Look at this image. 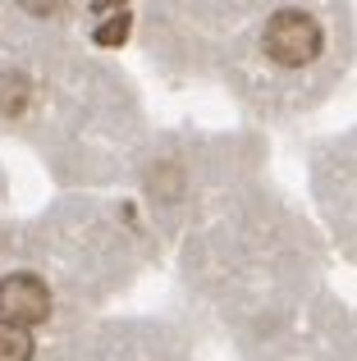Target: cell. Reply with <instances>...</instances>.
Returning a JSON list of instances; mask_svg holds the SVG:
<instances>
[{"label":"cell","instance_id":"obj_2","mask_svg":"<svg viewBox=\"0 0 357 361\" xmlns=\"http://www.w3.org/2000/svg\"><path fill=\"white\" fill-rule=\"evenodd\" d=\"M46 316H51V288L37 274H9V279H0V320L32 329Z\"/></svg>","mask_w":357,"mask_h":361},{"label":"cell","instance_id":"obj_3","mask_svg":"<svg viewBox=\"0 0 357 361\" xmlns=\"http://www.w3.org/2000/svg\"><path fill=\"white\" fill-rule=\"evenodd\" d=\"M0 361H32V334H28V325L0 320Z\"/></svg>","mask_w":357,"mask_h":361},{"label":"cell","instance_id":"obj_4","mask_svg":"<svg viewBox=\"0 0 357 361\" xmlns=\"http://www.w3.org/2000/svg\"><path fill=\"white\" fill-rule=\"evenodd\" d=\"M128 23H133L128 14H119V18H110V23H101V27H97V42H101V46H115V42H124Z\"/></svg>","mask_w":357,"mask_h":361},{"label":"cell","instance_id":"obj_5","mask_svg":"<svg viewBox=\"0 0 357 361\" xmlns=\"http://www.w3.org/2000/svg\"><path fill=\"white\" fill-rule=\"evenodd\" d=\"M18 5H23L28 14H55V9H60L64 0H18Z\"/></svg>","mask_w":357,"mask_h":361},{"label":"cell","instance_id":"obj_1","mask_svg":"<svg viewBox=\"0 0 357 361\" xmlns=\"http://www.w3.org/2000/svg\"><path fill=\"white\" fill-rule=\"evenodd\" d=\"M261 42H266V60L270 64L303 69V64H312L316 55H321V23H316V14L289 5V9H279V14L270 18V27L261 32Z\"/></svg>","mask_w":357,"mask_h":361},{"label":"cell","instance_id":"obj_6","mask_svg":"<svg viewBox=\"0 0 357 361\" xmlns=\"http://www.w3.org/2000/svg\"><path fill=\"white\" fill-rule=\"evenodd\" d=\"M110 5H119V0H97V9H110Z\"/></svg>","mask_w":357,"mask_h":361}]
</instances>
